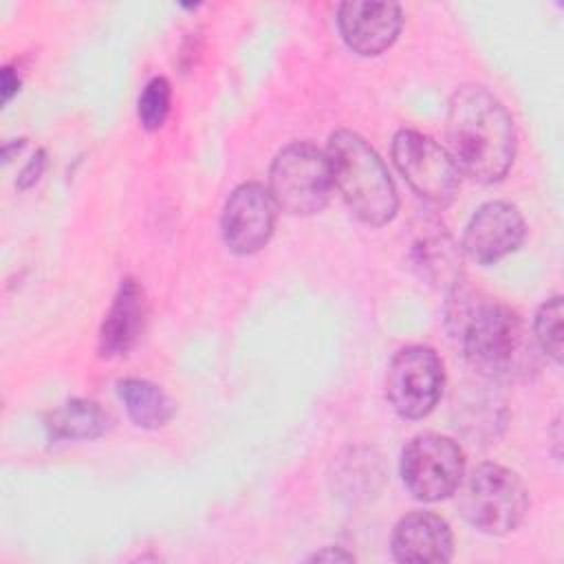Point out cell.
<instances>
[{
	"mask_svg": "<svg viewBox=\"0 0 564 564\" xmlns=\"http://www.w3.org/2000/svg\"><path fill=\"white\" fill-rule=\"evenodd\" d=\"M449 156L480 183L500 181L516 154L513 121L502 101L478 84L460 86L447 108Z\"/></svg>",
	"mask_w": 564,
	"mask_h": 564,
	"instance_id": "obj_1",
	"label": "cell"
},
{
	"mask_svg": "<svg viewBox=\"0 0 564 564\" xmlns=\"http://www.w3.org/2000/svg\"><path fill=\"white\" fill-rule=\"evenodd\" d=\"M447 322L467 364L487 379H511L533 364L522 319L498 300L476 297L456 284Z\"/></svg>",
	"mask_w": 564,
	"mask_h": 564,
	"instance_id": "obj_2",
	"label": "cell"
},
{
	"mask_svg": "<svg viewBox=\"0 0 564 564\" xmlns=\"http://www.w3.org/2000/svg\"><path fill=\"white\" fill-rule=\"evenodd\" d=\"M333 185L350 212L368 225H386L394 218L399 198L388 167L379 154L352 130H337L328 139Z\"/></svg>",
	"mask_w": 564,
	"mask_h": 564,
	"instance_id": "obj_3",
	"label": "cell"
},
{
	"mask_svg": "<svg viewBox=\"0 0 564 564\" xmlns=\"http://www.w3.org/2000/svg\"><path fill=\"white\" fill-rule=\"evenodd\" d=\"M527 507V489L518 474L496 463L474 467L458 485V509L463 518L489 535L513 531L522 522Z\"/></svg>",
	"mask_w": 564,
	"mask_h": 564,
	"instance_id": "obj_4",
	"label": "cell"
},
{
	"mask_svg": "<svg viewBox=\"0 0 564 564\" xmlns=\"http://www.w3.org/2000/svg\"><path fill=\"white\" fill-rule=\"evenodd\" d=\"M333 192L328 156L308 141L282 148L269 170V194L278 209L311 216L326 207Z\"/></svg>",
	"mask_w": 564,
	"mask_h": 564,
	"instance_id": "obj_5",
	"label": "cell"
},
{
	"mask_svg": "<svg viewBox=\"0 0 564 564\" xmlns=\"http://www.w3.org/2000/svg\"><path fill=\"white\" fill-rule=\"evenodd\" d=\"M465 471L460 445L441 434H419L401 452V478L408 491L423 502L452 496Z\"/></svg>",
	"mask_w": 564,
	"mask_h": 564,
	"instance_id": "obj_6",
	"label": "cell"
},
{
	"mask_svg": "<svg viewBox=\"0 0 564 564\" xmlns=\"http://www.w3.org/2000/svg\"><path fill=\"white\" fill-rule=\"evenodd\" d=\"M443 361L430 346H405L388 366L386 397L403 419L427 416L443 392Z\"/></svg>",
	"mask_w": 564,
	"mask_h": 564,
	"instance_id": "obj_7",
	"label": "cell"
},
{
	"mask_svg": "<svg viewBox=\"0 0 564 564\" xmlns=\"http://www.w3.org/2000/svg\"><path fill=\"white\" fill-rule=\"evenodd\" d=\"M392 161L410 187L436 207L452 203L458 189V167L432 137L399 130L392 139Z\"/></svg>",
	"mask_w": 564,
	"mask_h": 564,
	"instance_id": "obj_8",
	"label": "cell"
},
{
	"mask_svg": "<svg viewBox=\"0 0 564 564\" xmlns=\"http://www.w3.org/2000/svg\"><path fill=\"white\" fill-rule=\"evenodd\" d=\"M275 203L269 189L260 183L238 185L223 209L220 227L225 245L238 253L249 256L260 251L275 227Z\"/></svg>",
	"mask_w": 564,
	"mask_h": 564,
	"instance_id": "obj_9",
	"label": "cell"
},
{
	"mask_svg": "<svg viewBox=\"0 0 564 564\" xmlns=\"http://www.w3.org/2000/svg\"><path fill=\"white\" fill-rule=\"evenodd\" d=\"M524 220L516 205L489 200L469 218L463 234V251L478 264H494L520 247Z\"/></svg>",
	"mask_w": 564,
	"mask_h": 564,
	"instance_id": "obj_10",
	"label": "cell"
},
{
	"mask_svg": "<svg viewBox=\"0 0 564 564\" xmlns=\"http://www.w3.org/2000/svg\"><path fill=\"white\" fill-rule=\"evenodd\" d=\"M337 24L348 48L359 55H379L397 40L403 11L397 2L352 0L339 4Z\"/></svg>",
	"mask_w": 564,
	"mask_h": 564,
	"instance_id": "obj_11",
	"label": "cell"
},
{
	"mask_svg": "<svg viewBox=\"0 0 564 564\" xmlns=\"http://www.w3.org/2000/svg\"><path fill=\"white\" fill-rule=\"evenodd\" d=\"M390 546L397 562H449L454 553V538L449 524L441 516L430 511H412L397 522Z\"/></svg>",
	"mask_w": 564,
	"mask_h": 564,
	"instance_id": "obj_12",
	"label": "cell"
},
{
	"mask_svg": "<svg viewBox=\"0 0 564 564\" xmlns=\"http://www.w3.org/2000/svg\"><path fill=\"white\" fill-rule=\"evenodd\" d=\"M145 315L148 306L143 286L132 278L121 280L99 330L101 357H121L130 352L143 333Z\"/></svg>",
	"mask_w": 564,
	"mask_h": 564,
	"instance_id": "obj_13",
	"label": "cell"
},
{
	"mask_svg": "<svg viewBox=\"0 0 564 564\" xmlns=\"http://www.w3.org/2000/svg\"><path fill=\"white\" fill-rule=\"evenodd\" d=\"M117 394L123 401L134 425L154 430L165 425L174 414L172 399L152 381L128 377L117 383Z\"/></svg>",
	"mask_w": 564,
	"mask_h": 564,
	"instance_id": "obj_14",
	"label": "cell"
},
{
	"mask_svg": "<svg viewBox=\"0 0 564 564\" xmlns=\"http://www.w3.org/2000/svg\"><path fill=\"white\" fill-rule=\"evenodd\" d=\"M108 414L99 403L88 399H70L55 408L46 419V430L53 441H90L106 432Z\"/></svg>",
	"mask_w": 564,
	"mask_h": 564,
	"instance_id": "obj_15",
	"label": "cell"
},
{
	"mask_svg": "<svg viewBox=\"0 0 564 564\" xmlns=\"http://www.w3.org/2000/svg\"><path fill=\"white\" fill-rule=\"evenodd\" d=\"M414 264L421 269V275L434 284H458L460 273V253L452 238L436 227V231H425L416 238L414 247Z\"/></svg>",
	"mask_w": 564,
	"mask_h": 564,
	"instance_id": "obj_16",
	"label": "cell"
},
{
	"mask_svg": "<svg viewBox=\"0 0 564 564\" xmlns=\"http://www.w3.org/2000/svg\"><path fill=\"white\" fill-rule=\"evenodd\" d=\"M562 295L549 297L535 313L533 333L542 352L549 355L555 364H562Z\"/></svg>",
	"mask_w": 564,
	"mask_h": 564,
	"instance_id": "obj_17",
	"label": "cell"
},
{
	"mask_svg": "<svg viewBox=\"0 0 564 564\" xmlns=\"http://www.w3.org/2000/svg\"><path fill=\"white\" fill-rule=\"evenodd\" d=\"M170 101H172L170 82L165 77L150 79L143 93L139 95V104H137L139 123L150 132L159 130L170 115Z\"/></svg>",
	"mask_w": 564,
	"mask_h": 564,
	"instance_id": "obj_18",
	"label": "cell"
},
{
	"mask_svg": "<svg viewBox=\"0 0 564 564\" xmlns=\"http://www.w3.org/2000/svg\"><path fill=\"white\" fill-rule=\"evenodd\" d=\"M44 167H46V152H44V150H37V152L26 161V165L22 167V172L18 174V187H20V189H29L31 185H35L37 178L42 176Z\"/></svg>",
	"mask_w": 564,
	"mask_h": 564,
	"instance_id": "obj_19",
	"label": "cell"
},
{
	"mask_svg": "<svg viewBox=\"0 0 564 564\" xmlns=\"http://www.w3.org/2000/svg\"><path fill=\"white\" fill-rule=\"evenodd\" d=\"M20 90V77L11 66H4L0 70V95H2V104H9Z\"/></svg>",
	"mask_w": 564,
	"mask_h": 564,
	"instance_id": "obj_20",
	"label": "cell"
},
{
	"mask_svg": "<svg viewBox=\"0 0 564 564\" xmlns=\"http://www.w3.org/2000/svg\"><path fill=\"white\" fill-rule=\"evenodd\" d=\"M311 560H313V562H324V560H328V562H333V560L350 562V560H352V555H350V553H346V551H341V549H333V546H326V549L317 551V553H315Z\"/></svg>",
	"mask_w": 564,
	"mask_h": 564,
	"instance_id": "obj_21",
	"label": "cell"
},
{
	"mask_svg": "<svg viewBox=\"0 0 564 564\" xmlns=\"http://www.w3.org/2000/svg\"><path fill=\"white\" fill-rule=\"evenodd\" d=\"M24 143H26V139H11V141H7L2 145V163H9L11 156L18 154L24 148Z\"/></svg>",
	"mask_w": 564,
	"mask_h": 564,
	"instance_id": "obj_22",
	"label": "cell"
}]
</instances>
